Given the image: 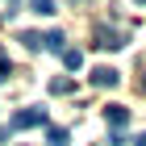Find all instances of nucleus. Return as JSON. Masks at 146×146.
I'll use <instances>...</instances> for the list:
<instances>
[{"label":"nucleus","instance_id":"nucleus-5","mask_svg":"<svg viewBox=\"0 0 146 146\" xmlns=\"http://www.w3.org/2000/svg\"><path fill=\"white\" fill-rule=\"evenodd\" d=\"M63 42H67V38L58 34V29H50V34L42 38V46H46V50H54V54H63V50H67V46H63Z\"/></svg>","mask_w":146,"mask_h":146},{"label":"nucleus","instance_id":"nucleus-11","mask_svg":"<svg viewBox=\"0 0 146 146\" xmlns=\"http://www.w3.org/2000/svg\"><path fill=\"white\" fill-rule=\"evenodd\" d=\"M109 146H125V134H121V129H113V134H109Z\"/></svg>","mask_w":146,"mask_h":146},{"label":"nucleus","instance_id":"nucleus-9","mask_svg":"<svg viewBox=\"0 0 146 146\" xmlns=\"http://www.w3.org/2000/svg\"><path fill=\"white\" fill-rule=\"evenodd\" d=\"M79 63H84L79 50H63V67H67V71H79Z\"/></svg>","mask_w":146,"mask_h":146},{"label":"nucleus","instance_id":"nucleus-6","mask_svg":"<svg viewBox=\"0 0 146 146\" xmlns=\"http://www.w3.org/2000/svg\"><path fill=\"white\" fill-rule=\"evenodd\" d=\"M29 9H34L38 17H50V13H58V4L54 0H29Z\"/></svg>","mask_w":146,"mask_h":146},{"label":"nucleus","instance_id":"nucleus-13","mask_svg":"<svg viewBox=\"0 0 146 146\" xmlns=\"http://www.w3.org/2000/svg\"><path fill=\"white\" fill-rule=\"evenodd\" d=\"M134 146H146V134H138V138H134Z\"/></svg>","mask_w":146,"mask_h":146},{"label":"nucleus","instance_id":"nucleus-12","mask_svg":"<svg viewBox=\"0 0 146 146\" xmlns=\"http://www.w3.org/2000/svg\"><path fill=\"white\" fill-rule=\"evenodd\" d=\"M0 79H9V58L0 54Z\"/></svg>","mask_w":146,"mask_h":146},{"label":"nucleus","instance_id":"nucleus-15","mask_svg":"<svg viewBox=\"0 0 146 146\" xmlns=\"http://www.w3.org/2000/svg\"><path fill=\"white\" fill-rule=\"evenodd\" d=\"M138 4H146V0H138Z\"/></svg>","mask_w":146,"mask_h":146},{"label":"nucleus","instance_id":"nucleus-1","mask_svg":"<svg viewBox=\"0 0 146 146\" xmlns=\"http://www.w3.org/2000/svg\"><path fill=\"white\" fill-rule=\"evenodd\" d=\"M38 125H46V109H21L17 117H13V129H38Z\"/></svg>","mask_w":146,"mask_h":146},{"label":"nucleus","instance_id":"nucleus-14","mask_svg":"<svg viewBox=\"0 0 146 146\" xmlns=\"http://www.w3.org/2000/svg\"><path fill=\"white\" fill-rule=\"evenodd\" d=\"M4 138H9V129H0V146H4Z\"/></svg>","mask_w":146,"mask_h":146},{"label":"nucleus","instance_id":"nucleus-4","mask_svg":"<svg viewBox=\"0 0 146 146\" xmlns=\"http://www.w3.org/2000/svg\"><path fill=\"white\" fill-rule=\"evenodd\" d=\"M104 121H109L113 129H121V125L129 121V109H121V104H109V109H104Z\"/></svg>","mask_w":146,"mask_h":146},{"label":"nucleus","instance_id":"nucleus-8","mask_svg":"<svg viewBox=\"0 0 146 146\" xmlns=\"http://www.w3.org/2000/svg\"><path fill=\"white\" fill-rule=\"evenodd\" d=\"M67 142H71V134H67V129L50 125V142H46V146H67Z\"/></svg>","mask_w":146,"mask_h":146},{"label":"nucleus","instance_id":"nucleus-7","mask_svg":"<svg viewBox=\"0 0 146 146\" xmlns=\"http://www.w3.org/2000/svg\"><path fill=\"white\" fill-rule=\"evenodd\" d=\"M50 92H54V96H71L75 84H71V79H50Z\"/></svg>","mask_w":146,"mask_h":146},{"label":"nucleus","instance_id":"nucleus-3","mask_svg":"<svg viewBox=\"0 0 146 146\" xmlns=\"http://www.w3.org/2000/svg\"><path fill=\"white\" fill-rule=\"evenodd\" d=\"M92 84H96V88H117V84H121V71H113V67H96V71H92Z\"/></svg>","mask_w":146,"mask_h":146},{"label":"nucleus","instance_id":"nucleus-10","mask_svg":"<svg viewBox=\"0 0 146 146\" xmlns=\"http://www.w3.org/2000/svg\"><path fill=\"white\" fill-rule=\"evenodd\" d=\"M21 42L29 46V50H38V46H42V38H38V34H29V29H25V34H21Z\"/></svg>","mask_w":146,"mask_h":146},{"label":"nucleus","instance_id":"nucleus-2","mask_svg":"<svg viewBox=\"0 0 146 146\" xmlns=\"http://www.w3.org/2000/svg\"><path fill=\"white\" fill-rule=\"evenodd\" d=\"M92 46H100V50H121V46H125V38L100 25V29H96V42H92Z\"/></svg>","mask_w":146,"mask_h":146}]
</instances>
